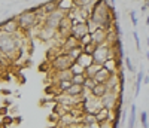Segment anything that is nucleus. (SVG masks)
<instances>
[{"label": "nucleus", "instance_id": "f257e3e1", "mask_svg": "<svg viewBox=\"0 0 149 128\" xmlns=\"http://www.w3.org/2000/svg\"><path fill=\"white\" fill-rule=\"evenodd\" d=\"M22 31H18L15 34H9L0 31V49L8 61L18 60V55L22 52L24 39L21 37Z\"/></svg>", "mask_w": 149, "mask_h": 128}, {"label": "nucleus", "instance_id": "f03ea898", "mask_svg": "<svg viewBox=\"0 0 149 128\" xmlns=\"http://www.w3.org/2000/svg\"><path fill=\"white\" fill-rule=\"evenodd\" d=\"M17 19H18V25H19V30L22 33H30L31 30L37 29L42 25V21L37 18V15L31 9H26L22 10L21 14L17 15Z\"/></svg>", "mask_w": 149, "mask_h": 128}, {"label": "nucleus", "instance_id": "7ed1b4c3", "mask_svg": "<svg viewBox=\"0 0 149 128\" xmlns=\"http://www.w3.org/2000/svg\"><path fill=\"white\" fill-rule=\"evenodd\" d=\"M74 61L67 54H58L52 60H49V67L52 72H61V70H69Z\"/></svg>", "mask_w": 149, "mask_h": 128}, {"label": "nucleus", "instance_id": "20e7f679", "mask_svg": "<svg viewBox=\"0 0 149 128\" xmlns=\"http://www.w3.org/2000/svg\"><path fill=\"white\" fill-rule=\"evenodd\" d=\"M102 107H103L102 100L97 98V97H94L93 94L86 95V97L82 100V104H81L82 113H94V115H95Z\"/></svg>", "mask_w": 149, "mask_h": 128}, {"label": "nucleus", "instance_id": "39448f33", "mask_svg": "<svg viewBox=\"0 0 149 128\" xmlns=\"http://www.w3.org/2000/svg\"><path fill=\"white\" fill-rule=\"evenodd\" d=\"M110 57H113V52H112V48H110L107 43L97 45L95 51L93 52V60H94V63L102 64V66H103V63H104L106 60H109Z\"/></svg>", "mask_w": 149, "mask_h": 128}, {"label": "nucleus", "instance_id": "423d86ee", "mask_svg": "<svg viewBox=\"0 0 149 128\" xmlns=\"http://www.w3.org/2000/svg\"><path fill=\"white\" fill-rule=\"evenodd\" d=\"M66 17V12L64 10H61V9H57L54 12H51V14H48L43 19V25H46V27L49 29H54L57 30L58 29V25L61 22V19H63Z\"/></svg>", "mask_w": 149, "mask_h": 128}, {"label": "nucleus", "instance_id": "0eeeda50", "mask_svg": "<svg viewBox=\"0 0 149 128\" xmlns=\"http://www.w3.org/2000/svg\"><path fill=\"white\" fill-rule=\"evenodd\" d=\"M100 100H102L103 107H106V109H109V110H115V107L122 103L121 95L116 94L115 91H109V89H107V93H106Z\"/></svg>", "mask_w": 149, "mask_h": 128}, {"label": "nucleus", "instance_id": "6e6552de", "mask_svg": "<svg viewBox=\"0 0 149 128\" xmlns=\"http://www.w3.org/2000/svg\"><path fill=\"white\" fill-rule=\"evenodd\" d=\"M34 31H36L37 39L42 40V42H51V40L57 39V30L49 29V27H46V25H43V24L40 25V27L34 29Z\"/></svg>", "mask_w": 149, "mask_h": 128}, {"label": "nucleus", "instance_id": "1a4fd4ad", "mask_svg": "<svg viewBox=\"0 0 149 128\" xmlns=\"http://www.w3.org/2000/svg\"><path fill=\"white\" fill-rule=\"evenodd\" d=\"M0 31H3V33H9V34H15L19 30V25H18V19H17V15L15 17H10L5 21L0 22Z\"/></svg>", "mask_w": 149, "mask_h": 128}, {"label": "nucleus", "instance_id": "9d476101", "mask_svg": "<svg viewBox=\"0 0 149 128\" xmlns=\"http://www.w3.org/2000/svg\"><path fill=\"white\" fill-rule=\"evenodd\" d=\"M121 63H122V58H116V57H110L109 60H106L104 63H103V67L109 72V73H119V72H122V69H121Z\"/></svg>", "mask_w": 149, "mask_h": 128}, {"label": "nucleus", "instance_id": "9b49d317", "mask_svg": "<svg viewBox=\"0 0 149 128\" xmlns=\"http://www.w3.org/2000/svg\"><path fill=\"white\" fill-rule=\"evenodd\" d=\"M85 34H88V25H86V22L73 24V27H72V36L73 37H76L78 40H81Z\"/></svg>", "mask_w": 149, "mask_h": 128}, {"label": "nucleus", "instance_id": "f8f14e48", "mask_svg": "<svg viewBox=\"0 0 149 128\" xmlns=\"http://www.w3.org/2000/svg\"><path fill=\"white\" fill-rule=\"evenodd\" d=\"M107 36H109V31H106L104 29H97L94 33H91V40L95 45H103V43H107Z\"/></svg>", "mask_w": 149, "mask_h": 128}, {"label": "nucleus", "instance_id": "ddd939ff", "mask_svg": "<svg viewBox=\"0 0 149 128\" xmlns=\"http://www.w3.org/2000/svg\"><path fill=\"white\" fill-rule=\"evenodd\" d=\"M95 118H97V122H104V121H113V110H109L106 107H102L95 113Z\"/></svg>", "mask_w": 149, "mask_h": 128}, {"label": "nucleus", "instance_id": "4468645a", "mask_svg": "<svg viewBox=\"0 0 149 128\" xmlns=\"http://www.w3.org/2000/svg\"><path fill=\"white\" fill-rule=\"evenodd\" d=\"M73 73L72 70H61V72H52V82H60V81H72Z\"/></svg>", "mask_w": 149, "mask_h": 128}, {"label": "nucleus", "instance_id": "2eb2a0df", "mask_svg": "<svg viewBox=\"0 0 149 128\" xmlns=\"http://www.w3.org/2000/svg\"><path fill=\"white\" fill-rule=\"evenodd\" d=\"M110 74H112V73H109L104 67H102L100 70H98V72L95 73L94 81H95L97 83H106V82H107V79L110 78Z\"/></svg>", "mask_w": 149, "mask_h": 128}, {"label": "nucleus", "instance_id": "dca6fc26", "mask_svg": "<svg viewBox=\"0 0 149 128\" xmlns=\"http://www.w3.org/2000/svg\"><path fill=\"white\" fill-rule=\"evenodd\" d=\"M69 95H74V97H84L85 93V88L84 85H76V83H72V86L66 91Z\"/></svg>", "mask_w": 149, "mask_h": 128}, {"label": "nucleus", "instance_id": "f3484780", "mask_svg": "<svg viewBox=\"0 0 149 128\" xmlns=\"http://www.w3.org/2000/svg\"><path fill=\"white\" fill-rule=\"evenodd\" d=\"M42 9H43V12L46 15L54 12V10H57L58 9V0H48V2L42 3Z\"/></svg>", "mask_w": 149, "mask_h": 128}, {"label": "nucleus", "instance_id": "a211bd4d", "mask_svg": "<svg viewBox=\"0 0 149 128\" xmlns=\"http://www.w3.org/2000/svg\"><path fill=\"white\" fill-rule=\"evenodd\" d=\"M76 63H79L82 67H85V69H86V67H90L91 64L94 63V60H93V55L82 52V54H81V57H79V58L76 60Z\"/></svg>", "mask_w": 149, "mask_h": 128}, {"label": "nucleus", "instance_id": "6ab92c4d", "mask_svg": "<svg viewBox=\"0 0 149 128\" xmlns=\"http://www.w3.org/2000/svg\"><path fill=\"white\" fill-rule=\"evenodd\" d=\"M106 93H107V88H106L104 83H97V85L94 86V89L91 91V94H93L94 97H97V98H102Z\"/></svg>", "mask_w": 149, "mask_h": 128}, {"label": "nucleus", "instance_id": "aec40b11", "mask_svg": "<svg viewBox=\"0 0 149 128\" xmlns=\"http://www.w3.org/2000/svg\"><path fill=\"white\" fill-rule=\"evenodd\" d=\"M79 122L81 124H95L97 118L94 113H81L79 115Z\"/></svg>", "mask_w": 149, "mask_h": 128}, {"label": "nucleus", "instance_id": "412c9836", "mask_svg": "<svg viewBox=\"0 0 149 128\" xmlns=\"http://www.w3.org/2000/svg\"><path fill=\"white\" fill-rule=\"evenodd\" d=\"M74 6H76V5H74V0H58V9L64 10L66 14L72 8H74Z\"/></svg>", "mask_w": 149, "mask_h": 128}, {"label": "nucleus", "instance_id": "4be33fe9", "mask_svg": "<svg viewBox=\"0 0 149 128\" xmlns=\"http://www.w3.org/2000/svg\"><path fill=\"white\" fill-rule=\"evenodd\" d=\"M102 67H103L102 64L93 63L90 67H86V69H85V74H86V78H94V76H95V73H97L98 70H100Z\"/></svg>", "mask_w": 149, "mask_h": 128}, {"label": "nucleus", "instance_id": "5701e85b", "mask_svg": "<svg viewBox=\"0 0 149 128\" xmlns=\"http://www.w3.org/2000/svg\"><path fill=\"white\" fill-rule=\"evenodd\" d=\"M143 76H145L143 70H139L137 79H136V83H134V95H136V97L140 94V88H142V83H143Z\"/></svg>", "mask_w": 149, "mask_h": 128}, {"label": "nucleus", "instance_id": "b1692460", "mask_svg": "<svg viewBox=\"0 0 149 128\" xmlns=\"http://www.w3.org/2000/svg\"><path fill=\"white\" fill-rule=\"evenodd\" d=\"M54 86L57 88L58 94H60V93H66L67 89L72 86V81H60V82H54Z\"/></svg>", "mask_w": 149, "mask_h": 128}, {"label": "nucleus", "instance_id": "393cba45", "mask_svg": "<svg viewBox=\"0 0 149 128\" xmlns=\"http://www.w3.org/2000/svg\"><path fill=\"white\" fill-rule=\"evenodd\" d=\"M98 2V0H74V5L78 8H86V9H93V6Z\"/></svg>", "mask_w": 149, "mask_h": 128}, {"label": "nucleus", "instance_id": "a878e982", "mask_svg": "<svg viewBox=\"0 0 149 128\" xmlns=\"http://www.w3.org/2000/svg\"><path fill=\"white\" fill-rule=\"evenodd\" d=\"M84 52V49H82V46H76V48H73V49H70V51H67V52H64V54H67L73 61H76L79 57H81V54Z\"/></svg>", "mask_w": 149, "mask_h": 128}, {"label": "nucleus", "instance_id": "bb28decb", "mask_svg": "<svg viewBox=\"0 0 149 128\" xmlns=\"http://www.w3.org/2000/svg\"><path fill=\"white\" fill-rule=\"evenodd\" d=\"M136 125V104L130 106V118H128V124L127 128H134Z\"/></svg>", "mask_w": 149, "mask_h": 128}, {"label": "nucleus", "instance_id": "cd10ccee", "mask_svg": "<svg viewBox=\"0 0 149 128\" xmlns=\"http://www.w3.org/2000/svg\"><path fill=\"white\" fill-rule=\"evenodd\" d=\"M70 70H72V73H73V74H85V67H82L81 64H79V63H76V61H74V63L72 64Z\"/></svg>", "mask_w": 149, "mask_h": 128}, {"label": "nucleus", "instance_id": "c85d7f7f", "mask_svg": "<svg viewBox=\"0 0 149 128\" xmlns=\"http://www.w3.org/2000/svg\"><path fill=\"white\" fill-rule=\"evenodd\" d=\"M97 85V82L94 81V78H86L85 79V82H84V88L86 89V91H93V89H94V86Z\"/></svg>", "mask_w": 149, "mask_h": 128}, {"label": "nucleus", "instance_id": "c756f323", "mask_svg": "<svg viewBox=\"0 0 149 128\" xmlns=\"http://www.w3.org/2000/svg\"><path fill=\"white\" fill-rule=\"evenodd\" d=\"M85 79H86V74H73V78H72V83L84 85Z\"/></svg>", "mask_w": 149, "mask_h": 128}, {"label": "nucleus", "instance_id": "7c9ffc66", "mask_svg": "<svg viewBox=\"0 0 149 128\" xmlns=\"http://www.w3.org/2000/svg\"><path fill=\"white\" fill-rule=\"evenodd\" d=\"M95 48H97V45H95V43H93V42H90V43H86V45H84V46H82L84 52H85V54H90V55H93V52L95 51Z\"/></svg>", "mask_w": 149, "mask_h": 128}, {"label": "nucleus", "instance_id": "2f4dec72", "mask_svg": "<svg viewBox=\"0 0 149 128\" xmlns=\"http://www.w3.org/2000/svg\"><path fill=\"white\" fill-rule=\"evenodd\" d=\"M2 124L6 125V127H9V125H12V124H15V118L10 116V115H6V116L2 118Z\"/></svg>", "mask_w": 149, "mask_h": 128}, {"label": "nucleus", "instance_id": "473e14b6", "mask_svg": "<svg viewBox=\"0 0 149 128\" xmlns=\"http://www.w3.org/2000/svg\"><path fill=\"white\" fill-rule=\"evenodd\" d=\"M86 25H88V33L91 34V33H94L97 29H100V27H98V25L93 21V19H88V21H86Z\"/></svg>", "mask_w": 149, "mask_h": 128}, {"label": "nucleus", "instance_id": "72a5a7b5", "mask_svg": "<svg viewBox=\"0 0 149 128\" xmlns=\"http://www.w3.org/2000/svg\"><path fill=\"white\" fill-rule=\"evenodd\" d=\"M124 63H125V67H127L128 72H131V73L136 72V69H134V66H133V63H131V58H130V57H125V58H124Z\"/></svg>", "mask_w": 149, "mask_h": 128}, {"label": "nucleus", "instance_id": "f704fd0d", "mask_svg": "<svg viewBox=\"0 0 149 128\" xmlns=\"http://www.w3.org/2000/svg\"><path fill=\"white\" fill-rule=\"evenodd\" d=\"M140 124H142L143 128H148V113L146 112L140 113Z\"/></svg>", "mask_w": 149, "mask_h": 128}, {"label": "nucleus", "instance_id": "c9c22d12", "mask_svg": "<svg viewBox=\"0 0 149 128\" xmlns=\"http://www.w3.org/2000/svg\"><path fill=\"white\" fill-rule=\"evenodd\" d=\"M90 42H93V40H91V34H90V33H88V34H85V36L82 37V39L79 40L81 46H84V45H86V43H90Z\"/></svg>", "mask_w": 149, "mask_h": 128}, {"label": "nucleus", "instance_id": "e433bc0d", "mask_svg": "<svg viewBox=\"0 0 149 128\" xmlns=\"http://www.w3.org/2000/svg\"><path fill=\"white\" fill-rule=\"evenodd\" d=\"M130 19H131L133 27H137V18H136V12L134 10H130Z\"/></svg>", "mask_w": 149, "mask_h": 128}, {"label": "nucleus", "instance_id": "4c0bfd02", "mask_svg": "<svg viewBox=\"0 0 149 128\" xmlns=\"http://www.w3.org/2000/svg\"><path fill=\"white\" fill-rule=\"evenodd\" d=\"M98 125H100V128H113V122L112 121H104V122H100Z\"/></svg>", "mask_w": 149, "mask_h": 128}, {"label": "nucleus", "instance_id": "58836bf2", "mask_svg": "<svg viewBox=\"0 0 149 128\" xmlns=\"http://www.w3.org/2000/svg\"><path fill=\"white\" fill-rule=\"evenodd\" d=\"M133 37H134V40H136V46H137V51H140V39H139L137 31H133Z\"/></svg>", "mask_w": 149, "mask_h": 128}, {"label": "nucleus", "instance_id": "ea45409f", "mask_svg": "<svg viewBox=\"0 0 149 128\" xmlns=\"http://www.w3.org/2000/svg\"><path fill=\"white\" fill-rule=\"evenodd\" d=\"M0 115H2V116L9 115V107L8 106H2V107H0Z\"/></svg>", "mask_w": 149, "mask_h": 128}, {"label": "nucleus", "instance_id": "a19ab883", "mask_svg": "<svg viewBox=\"0 0 149 128\" xmlns=\"http://www.w3.org/2000/svg\"><path fill=\"white\" fill-rule=\"evenodd\" d=\"M0 60H2L3 63H6V61H8V60H6V57L3 55V52H2V49H0Z\"/></svg>", "mask_w": 149, "mask_h": 128}, {"label": "nucleus", "instance_id": "79ce46f5", "mask_svg": "<svg viewBox=\"0 0 149 128\" xmlns=\"http://www.w3.org/2000/svg\"><path fill=\"white\" fill-rule=\"evenodd\" d=\"M21 121H22V118H21V116H17V118H15V125H19Z\"/></svg>", "mask_w": 149, "mask_h": 128}, {"label": "nucleus", "instance_id": "37998d69", "mask_svg": "<svg viewBox=\"0 0 149 128\" xmlns=\"http://www.w3.org/2000/svg\"><path fill=\"white\" fill-rule=\"evenodd\" d=\"M109 2V5L112 6V8H115V5H116V0H107Z\"/></svg>", "mask_w": 149, "mask_h": 128}, {"label": "nucleus", "instance_id": "c03bdc74", "mask_svg": "<svg viewBox=\"0 0 149 128\" xmlns=\"http://www.w3.org/2000/svg\"><path fill=\"white\" fill-rule=\"evenodd\" d=\"M143 82L149 85V74H148V76H143Z\"/></svg>", "mask_w": 149, "mask_h": 128}, {"label": "nucleus", "instance_id": "a18cd8bd", "mask_svg": "<svg viewBox=\"0 0 149 128\" xmlns=\"http://www.w3.org/2000/svg\"><path fill=\"white\" fill-rule=\"evenodd\" d=\"M5 66H6V64H5L2 60H0V73H2V70H3V67H5Z\"/></svg>", "mask_w": 149, "mask_h": 128}, {"label": "nucleus", "instance_id": "49530a36", "mask_svg": "<svg viewBox=\"0 0 149 128\" xmlns=\"http://www.w3.org/2000/svg\"><path fill=\"white\" fill-rule=\"evenodd\" d=\"M3 94H6V95H9V94H10V91H8V89H3Z\"/></svg>", "mask_w": 149, "mask_h": 128}, {"label": "nucleus", "instance_id": "de8ad7c7", "mask_svg": "<svg viewBox=\"0 0 149 128\" xmlns=\"http://www.w3.org/2000/svg\"><path fill=\"white\" fill-rule=\"evenodd\" d=\"M146 25H148V27H149V15L146 17Z\"/></svg>", "mask_w": 149, "mask_h": 128}, {"label": "nucleus", "instance_id": "09e8293b", "mask_svg": "<svg viewBox=\"0 0 149 128\" xmlns=\"http://www.w3.org/2000/svg\"><path fill=\"white\" fill-rule=\"evenodd\" d=\"M146 45H148V49H149V37L146 39Z\"/></svg>", "mask_w": 149, "mask_h": 128}, {"label": "nucleus", "instance_id": "8fccbe9b", "mask_svg": "<svg viewBox=\"0 0 149 128\" xmlns=\"http://www.w3.org/2000/svg\"><path fill=\"white\" fill-rule=\"evenodd\" d=\"M146 8H148V9H149V2H146Z\"/></svg>", "mask_w": 149, "mask_h": 128}, {"label": "nucleus", "instance_id": "3c124183", "mask_svg": "<svg viewBox=\"0 0 149 128\" xmlns=\"http://www.w3.org/2000/svg\"><path fill=\"white\" fill-rule=\"evenodd\" d=\"M0 124H2V119H0Z\"/></svg>", "mask_w": 149, "mask_h": 128}, {"label": "nucleus", "instance_id": "603ef678", "mask_svg": "<svg viewBox=\"0 0 149 128\" xmlns=\"http://www.w3.org/2000/svg\"><path fill=\"white\" fill-rule=\"evenodd\" d=\"M148 2H149V0H148Z\"/></svg>", "mask_w": 149, "mask_h": 128}]
</instances>
